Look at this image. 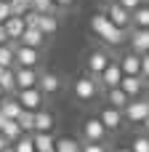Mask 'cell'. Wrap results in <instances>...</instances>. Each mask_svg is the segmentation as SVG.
<instances>
[{"instance_id": "cell-4", "label": "cell", "mask_w": 149, "mask_h": 152, "mask_svg": "<svg viewBox=\"0 0 149 152\" xmlns=\"http://www.w3.org/2000/svg\"><path fill=\"white\" fill-rule=\"evenodd\" d=\"M123 115H125V120H128V123H136V126H141V123H144V118L149 115V99H144V96H139V99H131V102L125 104Z\"/></svg>"}, {"instance_id": "cell-17", "label": "cell", "mask_w": 149, "mask_h": 152, "mask_svg": "<svg viewBox=\"0 0 149 152\" xmlns=\"http://www.w3.org/2000/svg\"><path fill=\"white\" fill-rule=\"evenodd\" d=\"M45 37H48V35H45L40 27H27L19 43H24V45H32V48H43V45H45Z\"/></svg>"}, {"instance_id": "cell-40", "label": "cell", "mask_w": 149, "mask_h": 152, "mask_svg": "<svg viewBox=\"0 0 149 152\" xmlns=\"http://www.w3.org/2000/svg\"><path fill=\"white\" fill-rule=\"evenodd\" d=\"M141 134H149V115L144 118V123H141Z\"/></svg>"}, {"instance_id": "cell-33", "label": "cell", "mask_w": 149, "mask_h": 152, "mask_svg": "<svg viewBox=\"0 0 149 152\" xmlns=\"http://www.w3.org/2000/svg\"><path fill=\"white\" fill-rule=\"evenodd\" d=\"M83 152H107V144L104 142H85Z\"/></svg>"}, {"instance_id": "cell-47", "label": "cell", "mask_w": 149, "mask_h": 152, "mask_svg": "<svg viewBox=\"0 0 149 152\" xmlns=\"http://www.w3.org/2000/svg\"><path fill=\"white\" fill-rule=\"evenodd\" d=\"M45 152H56V147H53V150H45Z\"/></svg>"}, {"instance_id": "cell-2", "label": "cell", "mask_w": 149, "mask_h": 152, "mask_svg": "<svg viewBox=\"0 0 149 152\" xmlns=\"http://www.w3.org/2000/svg\"><path fill=\"white\" fill-rule=\"evenodd\" d=\"M72 91H75V96H77L83 104H91V102L99 96V91H101V83H99L93 75H83V77H77V80H75Z\"/></svg>"}, {"instance_id": "cell-21", "label": "cell", "mask_w": 149, "mask_h": 152, "mask_svg": "<svg viewBox=\"0 0 149 152\" xmlns=\"http://www.w3.org/2000/svg\"><path fill=\"white\" fill-rule=\"evenodd\" d=\"M0 110H3V112H5V115H8L11 120H16V118L21 115V110H24V107H21V102H19L16 96H13V99L3 96V99H0Z\"/></svg>"}, {"instance_id": "cell-45", "label": "cell", "mask_w": 149, "mask_h": 152, "mask_svg": "<svg viewBox=\"0 0 149 152\" xmlns=\"http://www.w3.org/2000/svg\"><path fill=\"white\" fill-rule=\"evenodd\" d=\"M3 69H5V67H3V64H0V75H3Z\"/></svg>"}, {"instance_id": "cell-13", "label": "cell", "mask_w": 149, "mask_h": 152, "mask_svg": "<svg viewBox=\"0 0 149 152\" xmlns=\"http://www.w3.org/2000/svg\"><path fill=\"white\" fill-rule=\"evenodd\" d=\"M99 118H101V123L107 126V131H117V128L123 126V120H125V115H123V110H120V107H112V104H107V107H101V112H99Z\"/></svg>"}, {"instance_id": "cell-37", "label": "cell", "mask_w": 149, "mask_h": 152, "mask_svg": "<svg viewBox=\"0 0 149 152\" xmlns=\"http://www.w3.org/2000/svg\"><path fill=\"white\" fill-rule=\"evenodd\" d=\"M11 37H8V29H5V24H0V43H8Z\"/></svg>"}, {"instance_id": "cell-1", "label": "cell", "mask_w": 149, "mask_h": 152, "mask_svg": "<svg viewBox=\"0 0 149 152\" xmlns=\"http://www.w3.org/2000/svg\"><path fill=\"white\" fill-rule=\"evenodd\" d=\"M91 32L101 43H107V45H123V40H128V29L117 27L104 11H99L96 16H91Z\"/></svg>"}, {"instance_id": "cell-42", "label": "cell", "mask_w": 149, "mask_h": 152, "mask_svg": "<svg viewBox=\"0 0 149 152\" xmlns=\"http://www.w3.org/2000/svg\"><path fill=\"white\" fill-rule=\"evenodd\" d=\"M3 152H16V147H13V144H8V147H5Z\"/></svg>"}, {"instance_id": "cell-25", "label": "cell", "mask_w": 149, "mask_h": 152, "mask_svg": "<svg viewBox=\"0 0 149 152\" xmlns=\"http://www.w3.org/2000/svg\"><path fill=\"white\" fill-rule=\"evenodd\" d=\"M133 27H149V3L147 0L133 11Z\"/></svg>"}, {"instance_id": "cell-32", "label": "cell", "mask_w": 149, "mask_h": 152, "mask_svg": "<svg viewBox=\"0 0 149 152\" xmlns=\"http://www.w3.org/2000/svg\"><path fill=\"white\" fill-rule=\"evenodd\" d=\"M8 16H13V11H11V0H0V24L8 21Z\"/></svg>"}, {"instance_id": "cell-20", "label": "cell", "mask_w": 149, "mask_h": 152, "mask_svg": "<svg viewBox=\"0 0 149 152\" xmlns=\"http://www.w3.org/2000/svg\"><path fill=\"white\" fill-rule=\"evenodd\" d=\"M0 64L3 67H16V40L0 43Z\"/></svg>"}, {"instance_id": "cell-36", "label": "cell", "mask_w": 149, "mask_h": 152, "mask_svg": "<svg viewBox=\"0 0 149 152\" xmlns=\"http://www.w3.org/2000/svg\"><path fill=\"white\" fill-rule=\"evenodd\" d=\"M53 3H56V8H59V11H67V8H72V5H75V0H53Z\"/></svg>"}, {"instance_id": "cell-48", "label": "cell", "mask_w": 149, "mask_h": 152, "mask_svg": "<svg viewBox=\"0 0 149 152\" xmlns=\"http://www.w3.org/2000/svg\"><path fill=\"white\" fill-rule=\"evenodd\" d=\"M147 3H149V0H147Z\"/></svg>"}, {"instance_id": "cell-44", "label": "cell", "mask_w": 149, "mask_h": 152, "mask_svg": "<svg viewBox=\"0 0 149 152\" xmlns=\"http://www.w3.org/2000/svg\"><path fill=\"white\" fill-rule=\"evenodd\" d=\"M147 94H149V77H147Z\"/></svg>"}, {"instance_id": "cell-28", "label": "cell", "mask_w": 149, "mask_h": 152, "mask_svg": "<svg viewBox=\"0 0 149 152\" xmlns=\"http://www.w3.org/2000/svg\"><path fill=\"white\" fill-rule=\"evenodd\" d=\"M32 8L40 11V13H56V11H59L53 0H32Z\"/></svg>"}, {"instance_id": "cell-3", "label": "cell", "mask_w": 149, "mask_h": 152, "mask_svg": "<svg viewBox=\"0 0 149 152\" xmlns=\"http://www.w3.org/2000/svg\"><path fill=\"white\" fill-rule=\"evenodd\" d=\"M101 11H104L117 27H123V29H131V27H133V11H128L123 3H117V0H115V3H104Z\"/></svg>"}, {"instance_id": "cell-43", "label": "cell", "mask_w": 149, "mask_h": 152, "mask_svg": "<svg viewBox=\"0 0 149 152\" xmlns=\"http://www.w3.org/2000/svg\"><path fill=\"white\" fill-rule=\"evenodd\" d=\"M3 96H5V88H3V86H0V99H3Z\"/></svg>"}, {"instance_id": "cell-14", "label": "cell", "mask_w": 149, "mask_h": 152, "mask_svg": "<svg viewBox=\"0 0 149 152\" xmlns=\"http://www.w3.org/2000/svg\"><path fill=\"white\" fill-rule=\"evenodd\" d=\"M61 86H64V80H61L56 72H43V75H40V80H37V88H40L45 96L59 94V91H61Z\"/></svg>"}, {"instance_id": "cell-22", "label": "cell", "mask_w": 149, "mask_h": 152, "mask_svg": "<svg viewBox=\"0 0 149 152\" xmlns=\"http://www.w3.org/2000/svg\"><path fill=\"white\" fill-rule=\"evenodd\" d=\"M24 134H27V131L19 126V120H8V123H5V128H3V136H5L11 144H13V142H19Z\"/></svg>"}, {"instance_id": "cell-38", "label": "cell", "mask_w": 149, "mask_h": 152, "mask_svg": "<svg viewBox=\"0 0 149 152\" xmlns=\"http://www.w3.org/2000/svg\"><path fill=\"white\" fill-rule=\"evenodd\" d=\"M8 120H11V118H8V115H5V112H3V110H0V131H3V128H5V123H8Z\"/></svg>"}, {"instance_id": "cell-19", "label": "cell", "mask_w": 149, "mask_h": 152, "mask_svg": "<svg viewBox=\"0 0 149 152\" xmlns=\"http://www.w3.org/2000/svg\"><path fill=\"white\" fill-rule=\"evenodd\" d=\"M32 142H35V150L37 152H45V150L56 147V139L51 136V131H32Z\"/></svg>"}, {"instance_id": "cell-24", "label": "cell", "mask_w": 149, "mask_h": 152, "mask_svg": "<svg viewBox=\"0 0 149 152\" xmlns=\"http://www.w3.org/2000/svg\"><path fill=\"white\" fill-rule=\"evenodd\" d=\"M0 86L5 88V94H13V91H16V69H13V67H5V69H3Z\"/></svg>"}, {"instance_id": "cell-35", "label": "cell", "mask_w": 149, "mask_h": 152, "mask_svg": "<svg viewBox=\"0 0 149 152\" xmlns=\"http://www.w3.org/2000/svg\"><path fill=\"white\" fill-rule=\"evenodd\" d=\"M141 77H149V53L141 56Z\"/></svg>"}, {"instance_id": "cell-5", "label": "cell", "mask_w": 149, "mask_h": 152, "mask_svg": "<svg viewBox=\"0 0 149 152\" xmlns=\"http://www.w3.org/2000/svg\"><path fill=\"white\" fill-rule=\"evenodd\" d=\"M109 64H112V56H109V51H104V48H93V51L88 53V59H85L88 75H93V77H99Z\"/></svg>"}, {"instance_id": "cell-9", "label": "cell", "mask_w": 149, "mask_h": 152, "mask_svg": "<svg viewBox=\"0 0 149 152\" xmlns=\"http://www.w3.org/2000/svg\"><path fill=\"white\" fill-rule=\"evenodd\" d=\"M99 83H101V91H107V88H115V86H120L123 83V67H120V61H112L99 77H96Z\"/></svg>"}, {"instance_id": "cell-12", "label": "cell", "mask_w": 149, "mask_h": 152, "mask_svg": "<svg viewBox=\"0 0 149 152\" xmlns=\"http://www.w3.org/2000/svg\"><path fill=\"white\" fill-rule=\"evenodd\" d=\"M120 86H123V91L131 99H139L147 91V77H141V75H123V83Z\"/></svg>"}, {"instance_id": "cell-34", "label": "cell", "mask_w": 149, "mask_h": 152, "mask_svg": "<svg viewBox=\"0 0 149 152\" xmlns=\"http://www.w3.org/2000/svg\"><path fill=\"white\" fill-rule=\"evenodd\" d=\"M117 3H123V5H125L128 11H136V8H139V5H141L144 0H117Z\"/></svg>"}, {"instance_id": "cell-8", "label": "cell", "mask_w": 149, "mask_h": 152, "mask_svg": "<svg viewBox=\"0 0 149 152\" xmlns=\"http://www.w3.org/2000/svg\"><path fill=\"white\" fill-rule=\"evenodd\" d=\"M16 64L19 67H37L40 64V48L16 43Z\"/></svg>"}, {"instance_id": "cell-29", "label": "cell", "mask_w": 149, "mask_h": 152, "mask_svg": "<svg viewBox=\"0 0 149 152\" xmlns=\"http://www.w3.org/2000/svg\"><path fill=\"white\" fill-rule=\"evenodd\" d=\"M13 147H16V152H37L35 150V142H32V136H21L19 142H13Z\"/></svg>"}, {"instance_id": "cell-27", "label": "cell", "mask_w": 149, "mask_h": 152, "mask_svg": "<svg viewBox=\"0 0 149 152\" xmlns=\"http://www.w3.org/2000/svg\"><path fill=\"white\" fill-rule=\"evenodd\" d=\"M16 120H19V126H21L27 134L35 131V112H32V110H21V115H19Z\"/></svg>"}, {"instance_id": "cell-10", "label": "cell", "mask_w": 149, "mask_h": 152, "mask_svg": "<svg viewBox=\"0 0 149 152\" xmlns=\"http://www.w3.org/2000/svg\"><path fill=\"white\" fill-rule=\"evenodd\" d=\"M128 43L131 51L136 53H149V27H133V32H128Z\"/></svg>"}, {"instance_id": "cell-15", "label": "cell", "mask_w": 149, "mask_h": 152, "mask_svg": "<svg viewBox=\"0 0 149 152\" xmlns=\"http://www.w3.org/2000/svg\"><path fill=\"white\" fill-rule=\"evenodd\" d=\"M120 67H123V75H141V53H136V51L123 53Z\"/></svg>"}, {"instance_id": "cell-18", "label": "cell", "mask_w": 149, "mask_h": 152, "mask_svg": "<svg viewBox=\"0 0 149 152\" xmlns=\"http://www.w3.org/2000/svg\"><path fill=\"white\" fill-rule=\"evenodd\" d=\"M104 99H107V104H112V107H120V110H125V104L131 102V96L123 91V86L107 88V91H104Z\"/></svg>"}, {"instance_id": "cell-6", "label": "cell", "mask_w": 149, "mask_h": 152, "mask_svg": "<svg viewBox=\"0 0 149 152\" xmlns=\"http://www.w3.org/2000/svg\"><path fill=\"white\" fill-rule=\"evenodd\" d=\"M107 126L101 123V118L96 115V118H85L83 120V139L85 142H104L107 139Z\"/></svg>"}, {"instance_id": "cell-23", "label": "cell", "mask_w": 149, "mask_h": 152, "mask_svg": "<svg viewBox=\"0 0 149 152\" xmlns=\"http://www.w3.org/2000/svg\"><path fill=\"white\" fill-rule=\"evenodd\" d=\"M51 128H53V115L45 110H37L35 112V131H51Z\"/></svg>"}, {"instance_id": "cell-46", "label": "cell", "mask_w": 149, "mask_h": 152, "mask_svg": "<svg viewBox=\"0 0 149 152\" xmlns=\"http://www.w3.org/2000/svg\"><path fill=\"white\" fill-rule=\"evenodd\" d=\"M101 3H115V0H101Z\"/></svg>"}, {"instance_id": "cell-16", "label": "cell", "mask_w": 149, "mask_h": 152, "mask_svg": "<svg viewBox=\"0 0 149 152\" xmlns=\"http://www.w3.org/2000/svg\"><path fill=\"white\" fill-rule=\"evenodd\" d=\"M3 24H5V29H8V37L19 43V40H21V35H24V29H27V19L13 13V16H8V21H3Z\"/></svg>"}, {"instance_id": "cell-39", "label": "cell", "mask_w": 149, "mask_h": 152, "mask_svg": "<svg viewBox=\"0 0 149 152\" xmlns=\"http://www.w3.org/2000/svg\"><path fill=\"white\" fill-rule=\"evenodd\" d=\"M8 144H11V142H8V139H5V136H3V131H0V152L5 150V147H8Z\"/></svg>"}, {"instance_id": "cell-41", "label": "cell", "mask_w": 149, "mask_h": 152, "mask_svg": "<svg viewBox=\"0 0 149 152\" xmlns=\"http://www.w3.org/2000/svg\"><path fill=\"white\" fill-rule=\"evenodd\" d=\"M115 152H133V150H131V147H117Z\"/></svg>"}, {"instance_id": "cell-11", "label": "cell", "mask_w": 149, "mask_h": 152, "mask_svg": "<svg viewBox=\"0 0 149 152\" xmlns=\"http://www.w3.org/2000/svg\"><path fill=\"white\" fill-rule=\"evenodd\" d=\"M16 69V91H21V88H35L37 86V80H40V75H37V67H13Z\"/></svg>"}, {"instance_id": "cell-31", "label": "cell", "mask_w": 149, "mask_h": 152, "mask_svg": "<svg viewBox=\"0 0 149 152\" xmlns=\"http://www.w3.org/2000/svg\"><path fill=\"white\" fill-rule=\"evenodd\" d=\"M131 150L133 152H149V134H139V136L133 139Z\"/></svg>"}, {"instance_id": "cell-30", "label": "cell", "mask_w": 149, "mask_h": 152, "mask_svg": "<svg viewBox=\"0 0 149 152\" xmlns=\"http://www.w3.org/2000/svg\"><path fill=\"white\" fill-rule=\"evenodd\" d=\"M11 11L16 16H24L27 11H32V0H11Z\"/></svg>"}, {"instance_id": "cell-26", "label": "cell", "mask_w": 149, "mask_h": 152, "mask_svg": "<svg viewBox=\"0 0 149 152\" xmlns=\"http://www.w3.org/2000/svg\"><path fill=\"white\" fill-rule=\"evenodd\" d=\"M56 152H83V144L64 136V139H56Z\"/></svg>"}, {"instance_id": "cell-7", "label": "cell", "mask_w": 149, "mask_h": 152, "mask_svg": "<svg viewBox=\"0 0 149 152\" xmlns=\"http://www.w3.org/2000/svg\"><path fill=\"white\" fill-rule=\"evenodd\" d=\"M16 99L21 102V107H24V110L37 112V110L43 107V102H45V94L35 86V88H21V91H16Z\"/></svg>"}]
</instances>
